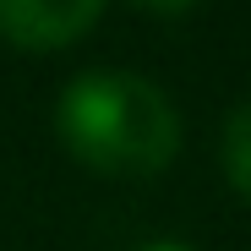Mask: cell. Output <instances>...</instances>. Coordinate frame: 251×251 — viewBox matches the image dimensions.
Segmentation results:
<instances>
[{
	"mask_svg": "<svg viewBox=\"0 0 251 251\" xmlns=\"http://www.w3.org/2000/svg\"><path fill=\"white\" fill-rule=\"evenodd\" d=\"M55 131L76 164L115 180H148L180 153V109L153 76L82 71L55 104Z\"/></svg>",
	"mask_w": 251,
	"mask_h": 251,
	"instance_id": "6da1fadb",
	"label": "cell"
},
{
	"mask_svg": "<svg viewBox=\"0 0 251 251\" xmlns=\"http://www.w3.org/2000/svg\"><path fill=\"white\" fill-rule=\"evenodd\" d=\"M109 0H0V38L17 50H66L104 17Z\"/></svg>",
	"mask_w": 251,
	"mask_h": 251,
	"instance_id": "7a4b0ae2",
	"label": "cell"
},
{
	"mask_svg": "<svg viewBox=\"0 0 251 251\" xmlns=\"http://www.w3.org/2000/svg\"><path fill=\"white\" fill-rule=\"evenodd\" d=\"M219 164H224V175L229 186L251 202V99L229 109L224 120V137H219Z\"/></svg>",
	"mask_w": 251,
	"mask_h": 251,
	"instance_id": "3957f363",
	"label": "cell"
},
{
	"mask_svg": "<svg viewBox=\"0 0 251 251\" xmlns=\"http://www.w3.org/2000/svg\"><path fill=\"white\" fill-rule=\"evenodd\" d=\"M142 11H153V17H180V11H191L197 0H137Z\"/></svg>",
	"mask_w": 251,
	"mask_h": 251,
	"instance_id": "277c9868",
	"label": "cell"
},
{
	"mask_svg": "<svg viewBox=\"0 0 251 251\" xmlns=\"http://www.w3.org/2000/svg\"><path fill=\"white\" fill-rule=\"evenodd\" d=\"M142 251H191V246H180V240H153V246H142Z\"/></svg>",
	"mask_w": 251,
	"mask_h": 251,
	"instance_id": "5b68a950",
	"label": "cell"
}]
</instances>
